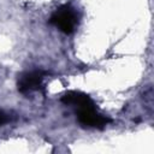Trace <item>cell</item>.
I'll return each mask as SVG.
<instances>
[{"label": "cell", "instance_id": "6da1fadb", "mask_svg": "<svg viewBox=\"0 0 154 154\" xmlns=\"http://www.w3.org/2000/svg\"><path fill=\"white\" fill-rule=\"evenodd\" d=\"M49 22L52 24H54L57 28H59L63 32L71 34L75 31L78 18H77L76 11L71 6L64 5L55 10V12L52 14Z\"/></svg>", "mask_w": 154, "mask_h": 154}, {"label": "cell", "instance_id": "7a4b0ae2", "mask_svg": "<svg viewBox=\"0 0 154 154\" xmlns=\"http://www.w3.org/2000/svg\"><path fill=\"white\" fill-rule=\"evenodd\" d=\"M77 118H78V122L81 125L88 126V128H100L101 129L111 122L109 118H107L106 116H102L101 113H99L96 111L95 105L78 108Z\"/></svg>", "mask_w": 154, "mask_h": 154}, {"label": "cell", "instance_id": "3957f363", "mask_svg": "<svg viewBox=\"0 0 154 154\" xmlns=\"http://www.w3.org/2000/svg\"><path fill=\"white\" fill-rule=\"evenodd\" d=\"M42 71H31L20 76L18 81V90L20 93H29L32 90H38L42 87L43 81Z\"/></svg>", "mask_w": 154, "mask_h": 154}, {"label": "cell", "instance_id": "277c9868", "mask_svg": "<svg viewBox=\"0 0 154 154\" xmlns=\"http://www.w3.org/2000/svg\"><path fill=\"white\" fill-rule=\"evenodd\" d=\"M61 102H64L65 105L77 106L78 108L94 105L93 100L87 94H83V93H79V91H69V93H66L61 97Z\"/></svg>", "mask_w": 154, "mask_h": 154}, {"label": "cell", "instance_id": "5b68a950", "mask_svg": "<svg viewBox=\"0 0 154 154\" xmlns=\"http://www.w3.org/2000/svg\"><path fill=\"white\" fill-rule=\"evenodd\" d=\"M7 120V117H6V114L4 113V112H0V126L5 123Z\"/></svg>", "mask_w": 154, "mask_h": 154}]
</instances>
